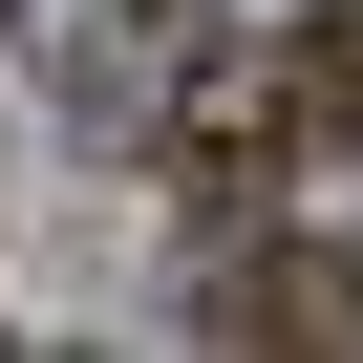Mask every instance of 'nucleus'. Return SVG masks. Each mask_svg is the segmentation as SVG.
I'll list each match as a JSON object with an SVG mask.
<instances>
[{"label":"nucleus","mask_w":363,"mask_h":363,"mask_svg":"<svg viewBox=\"0 0 363 363\" xmlns=\"http://www.w3.org/2000/svg\"><path fill=\"white\" fill-rule=\"evenodd\" d=\"M150 150L193 171V193H257V171L299 150V86H278V43H150Z\"/></svg>","instance_id":"obj_1"},{"label":"nucleus","mask_w":363,"mask_h":363,"mask_svg":"<svg viewBox=\"0 0 363 363\" xmlns=\"http://www.w3.org/2000/svg\"><path fill=\"white\" fill-rule=\"evenodd\" d=\"M235 342H363V257H235Z\"/></svg>","instance_id":"obj_2"},{"label":"nucleus","mask_w":363,"mask_h":363,"mask_svg":"<svg viewBox=\"0 0 363 363\" xmlns=\"http://www.w3.org/2000/svg\"><path fill=\"white\" fill-rule=\"evenodd\" d=\"M278 86H299V150H363V22H320V43H278Z\"/></svg>","instance_id":"obj_3"}]
</instances>
